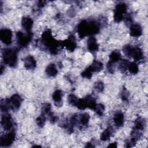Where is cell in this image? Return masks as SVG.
Listing matches in <instances>:
<instances>
[{
  "instance_id": "14",
  "label": "cell",
  "mask_w": 148,
  "mask_h": 148,
  "mask_svg": "<svg viewBox=\"0 0 148 148\" xmlns=\"http://www.w3.org/2000/svg\"><path fill=\"white\" fill-rule=\"evenodd\" d=\"M121 60V54L118 51H113L109 56V62L112 63L117 62Z\"/></svg>"
},
{
  "instance_id": "7",
  "label": "cell",
  "mask_w": 148,
  "mask_h": 148,
  "mask_svg": "<svg viewBox=\"0 0 148 148\" xmlns=\"http://www.w3.org/2000/svg\"><path fill=\"white\" fill-rule=\"evenodd\" d=\"M87 49L91 52H95L98 50V44L95 38L90 37L87 42Z\"/></svg>"
},
{
  "instance_id": "8",
  "label": "cell",
  "mask_w": 148,
  "mask_h": 148,
  "mask_svg": "<svg viewBox=\"0 0 148 148\" xmlns=\"http://www.w3.org/2000/svg\"><path fill=\"white\" fill-rule=\"evenodd\" d=\"M113 121L117 127H121L124 123V116L122 112H116L113 117Z\"/></svg>"
},
{
  "instance_id": "6",
  "label": "cell",
  "mask_w": 148,
  "mask_h": 148,
  "mask_svg": "<svg viewBox=\"0 0 148 148\" xmlns=\"http://www.w3.org/2000/svg\"><path fill=\"white\" fill-rule=\"evenodd\" d=\"M63 92L61 90H56L52 95V98L54 100V104L57 107H61L63 105Z\"/></svg>"
},
{
  "instance_id": "15",
  "label": "cell",
  "mask_w": 148,
  "mask_h": 148,
  "mask_svg": "<svg viewBox=\"0 0 148 148\" xmlns=\"http://www.w3.org/2000/svg\"><path fill=\"white\" fill-rule=\"evenodd\" d=\"M89 120H90L89 114L87 113H84L81 114L79 116V119H77V120H78V121L79 122V123L80 124H82V125L84 126V125H86L88 123Z\"/></svg>"
},
{
  "instance_id": "4",
  "label": "cell",
  "mask_w": 148,
  "mask_h": 148,
  "mask_svg": "<svg viewBox=\"0 0 148 148\" xmlns=\"http://www.w3.org/2000/svg\"><path fill=\"white\" fill-rule=\"evenodd\" d=\"M15 138V134L14 132H10L3 135L1 138V145L3 146H8L13 143Z\"/></svg>"
},
{
  "instance_id": "16",
  "label": "cell",
  "mask_w": 148,
  "mask_h": 148,
  "mask_svg": "<svg viewBox=\"0 0 148 148\" xmlns=\"http://www.w3.org/2000/svg\"><path fill=\"white\" fill-rule=\"evenodd\" d=\"M127 70L132 74H136L138 73L139 68L138 65L134 62H129L127 67Z\"/></svg>"
},
{
  "instance_id": "13",
  "label": "cell",
  "mask_w": 148,
  "mask_h": 148,
  "mask_svg": "<svg viewBox=\"0 0 148 148\" xmlns=\"http://www.w3.org/2000/svg\"><path fill=\"white\" fill-rule=\"evenodd\" d=\"M113 133V128L112 127H108L107 129L105 130L101 134L100 138L102 141L108 140L112 136Z\"/></svg>"
},
{
  "instance_id": "11",
  "label": "cell",
  "mask_w": 148,
  "mask_h": 148,
  "mask_svg": "<svg viewBox=\"0 0 148 148\" xmlns=\"http://www.w3.org/2000/svg\"><path fill=\"white\" fill-rule=\"evenodd\" d=\"M21 23L23 28L27 32L29 31L33 26V20L28 17H23Z\"/></svg>"
},
{
  "instance_id": "5",
  "label": "cell",
  "mask_w": 148,
  "mask_h": 148,
  "mask_svg": "<svg viewBox=\"0 0 148 148\" xmlns=\"http://www.w3.org/2000/svg\"><path fill=\"white\" fill-rule=\"evenodd\" d=\"M1 125L5 131L10 130L13 127V122L10 116L8 114L4 113L1 118Z\"/></svg>"
},
{
  "instance_id": "10",
  "label": "cell",
  "mask_w": 148,
  "mask_h": 148,
  "mask_svg": "<svg viewBox=\"0 0 148 148\" xmlns=\"http://www.w3.org/2000/svg\"><path fill=\"white\" fill-rule=\"evenodd\" d=\"M142 29L141 27L138 24H133L130 29V35L133 37H139L142 35Z\"/></svg>"
},
{
  "instance_id": "9",
  "label": "cell",
  "mask_w": 148,
  "mask_h": 148,
  "mask_svg": "<svg viewBox=\"0 0 148 148\" xmlns=\"http://www.w3.org/2000/svg\"><path fill=\"white\" fill-rule=\"evenodd\" d=\"M24 65L27 69H32L36 66V61L33 56H28L24 59Z\"/></svg>"
},
{
  "instance_id": "3",
  "label": "cell",
  "mask_w": 148,
  "mask_h": 148,
  "mask_svg": "<svg viewBox=\"0 0 148 148\" xmlns=\"http://www.w3.org/2000/svg\"><path fill=\"white\" fill-rule=\"evenodd\" d=\"M9 99V103L10 108L13 111L17 110L19 109L21 103V98L18 94L13 95Z\"/></svg>"
},
{
  "instance_id": "1",
  "label": "cell",
  "mask_w": 148,
  "mask_h": 148,
  "mask_svg": "<svg viewBox=\"0 0 148 148\" xmlns=\"http://www.w3.org/2000/svg\"><path fill=\"white\" fill-rule=\"evenodd\" d=\"M3 58L4 62L10 66L16 65L17 56L14 50L12 49H6L3 52Z\"/></svg>"
},
{
  "instance_id": "12",
  "label": "cell",
  "mask_w": 148,
  "mask_h": 148,
  "mask_svg": "<svg viewBox=\"0 0 148 148\" xmlns=\"http://www.w3.org/2000/svg\"><path fill=\"white\" fill-rule=\"evenodd\" d=\"M45 71H46V75L50 77L55 76L58 72L57 66L54 64H50L49 65H47Z\"/></svg>"
},
{
  "instance_id": "2",
  "label": "cell",
  "mask_w": 148,
  "mask_h": 148,
  "mask_svg": "<svg viewBox=\"0 0 148 148\" xmlns=\"http://www.w3.org/2000/svg\"><path fill=\"white\" fill-rule=\"evenodd\" d=\"M1 40L5 45H10L12 41L13 34L10 29L4 28L1 29Z\"/></svg>"
}]
</instances>
